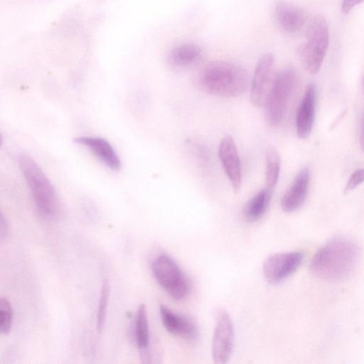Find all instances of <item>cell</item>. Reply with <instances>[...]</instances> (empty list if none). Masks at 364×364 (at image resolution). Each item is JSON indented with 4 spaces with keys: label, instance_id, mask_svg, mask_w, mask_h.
I'll use <instances>...</instances> for the list:
<instances>
[{
    "label": "cell",
    "instance_id": "1",
    "mask_svg": "<svg viewBox=\"0 0 364 364\" xmlns=\"http://www.w3.org/2000/svg\"><path fill=\"white\" fill-rule=\"evenodd\" d=\"M359 257L360 251L353 241L336 237L317 251L311 262L310 270L324 281H341L355 271Z\"/></svg>",
    "mask_w": 364,
    "mask_h": 364
},
{
    "label": "cell",
    "instance_id": "2",
    "mask_svg": "<svg viewBox=\"0 0 364 364\" xmlns=\"http://www.w3.org/2000/svg\"><path fill=\"white\" fill-rule=\"evenodd\" d=\"M194 83L201 92L221 98H235L244 94L249 85L247 71L234 64L214 61L196 74Z\"/></svg>",
    "mask_w": 364,
    "mask_h": 364
},
{
    "label": "cell",
    "instance_id": "3",
    "mask_svg": "<svg viewBox=\"0 0 364 364\" xmlns=\"http://www.w3.org/2000/svg\"><path fill=\"white\" fill-rule=\"evenodd\" d=\"M18 164L39 213L47 220L56 218L60 211V203L47 175L30 156L20 155L18 158Z\"/></svg>",
    "mask_w": 364,
    "mask_h": 364
},
{
    "label": "cell",
    "instance_id": "4",
    "mask_svg": "<svg viewBox=\"0 0 364 364\" xmlns=\"http://www.w3.org/2000/svg\"><path fill=\"white\" fill-rule=\"evenodd\" d=\"M298 80L296 71L291 68L281 71L274 80L264 105L266 124L270 127L278 128L282 124Z\"/></svg>",
    "mask_w": 364,
    "mask_h": 364
},
{
    "label": "cell",
    "instance_id": "5",
    "mask_svg": "<svg viewBox=\"0 0 364 364\" xmlns=\"http://www.w3.org/2000/svg\"><path fill=\"white\" fill-rule=\"evenodd\" d=\"M151 269L156 281L173 299L182 300L188 296L189 282L171 257L159 255L153 262Z\"/></svg>",
    "mask_w": 364,
    "mask_h": 364
},
{
    "label": "cell",
    "instance_id": "6",
    "mask_svg": "<svg viewBox=\"0 0 364 364\" xmlns=\"http://www.w3.org/2000/svg\"><path fill=\"white\" fill-rule=\"evenodd\" d=\"M234 344V327L228 313L221 310L217 312L216 323L212 342V356L216 364L229 360Z\"/></svg>",
    "mask_w": 364,
    "mask_h": 364
},
{
    "label": "cell",
    "instance_id": "7",
    "mask_svg": "<svg viewBox=\"0 0 364 364\" xmlns=\"http://www.w3.org/2000/svg\"><path fill=\"white\" fill-rule=\"evenodd\" d=\"M304 254L301 252L278 253L265 261L263 271L266 279L271 284H278L293 274L301 266Z\"/></svg>",
    "mask_w": 364,
    "mask_h": 364
},
{
    "label": "cell",
    "instance_id": "8",
    "mask_svg": "<svg viewBox=\"0 0 364 364\" xmlns=\"http://www.w3.org/2000/svg\"><path fill=\"white\" fill-rule=\"evenodd\" d=\"M275 57L267 54L259 61L251 89L252 103L257 107L264 105L266 99L273 85Z\"/></svg>",
    "mask_w": 364,
    "mask_h": 364
},
{
    "label": "cell",
    "instance_id": "9",
    "mask_svg": "<svg viewBox=\"0 0 364 364\" xmlns=\"http://www.w3.org/2000/svg\"><path fill=\"white\" fill-rule=\"evenodd\" d=\"M163 324L171 334L187 341H194L199 336L196 322L187 315L177 314L165 305L160 308Z\"/></svg>",
    "mask_w": 364,
    "mask_h": 364
},
{
    "label": "cell",
    "instance_id": "10",
    "mask_svg": "<svg viewBox=\"0 0 364 364\" xmlns=\"http://www.w3.org/2000/svg\"><path fill=\"white\" fill-rule=\"evenodd\" d=\"M218 156L235 193L241 187V166L237 148L233 138L224 137L218 148Z\"/></svg>",
    "mask_w": 364,
    "mask_h": 364
},
{
    "label": "cell",
    "instance_id": "11",
    "mask_svg": "<svg viewBox=\"0 0 364 364\" xmlns=\"http://www.w3.org/2000/svg\"><path fill=\"white\" fill-rule=\"evenodd\" d=\"M317 103V88L310 84L296 115V131L299 139L305 140L311 135L315 116Z\"/></svg>",
    "mask_w": 364,
    "mask_h": 364
},
{
    "label": "cell",
    "instance_id": "12",
    "mask_svg": "<svg viewBox=\"0 0 364 364\" xmlns=\"http://www.w3.org/2000/svg\"><path fill=\"white\" fill-rule=\"evenodd\" d=\"M75 142L86 148L102 164L112 171H118L122 163L112 146L106 140L98 137L83 136Z\"/></svg>",
    "mask_w": 364,
    "mask_h": 364
},
{
    "label": "cell",
    "instance_id": "13",
    "mask_svg": "<svg viewBox=\"0 0 364 364\" xmlns=\"http://www.w3.org/2000/svg\"><path fill=\"white\" fill-rule=\"evenodd\" d=\"M310 180L308 168L303 169L297 175L290 188L281 199V207L286 213H293L298 210L307 197Z\"/></svg>",
    "mask_w": 364,
    "mask_h": 364
},
{
    "label": "cell",
    "instance_id": "14",
    "mask_svg": "<svg viewBox=\"0 0 364 364\" xmlns=\"http://www.w3.org/2000/svg\"><path fill=\"white\" fill-rule=\"evenodd\" d=\"M275 18L280 28L290 34L300 31L306 23V15L299 7L287 2L278 3Z\"/></svg>",
    "mask_w": 364,
    "mask_h": 364
},
{
    "label": "cell",
    "instance_id": "15",
    "mask_svg": "<svg viewBox=\"0 0 364 364\" xmlns=\"http://www.w3.org/2000/svg\"><path fill=\"white\" fill-rule=\"evenodd\" d=\"M202 57L201 48L195 44H184L174 48L168 55L169 64L175 68H187L197 64Z\"/></svg>",
    "mask_w": 364,
    "mask_h": 364
},
{
    "label": "cell",
    "instance_id": "16",
    "mask_svg": "<svg viewBox=\"0 0 364 364\" xmlns=\"http://www.w3.org/2000/svg\"><path fill=\"white\" fill-rule=\"evenodd\" d=\"M306 40L312 47L327 54L329 42V28L321 16L311 20L306 30Z\"/></svg>",
    "mask_w": 364,
    "mask_h": 364
},
{
    "label": "cell",
    "instance_id": "17",
    "mask_svg": "<svg viewBox=\"0 0 364 364\" xmlns=\"http://www.w3.org/2000/svg\"><path fill=\"white\" fill-rule=\"evenodd\" d=\"M273 191L266 187L247 202L244 209L247 221L256 222L264 216L270 206Z\"/></svg>",
    "mask_w": 364,
    "mask_h": 364
},
{
    "label": "cell",
    "instance_id": "18",
    "mask_svg": "<svg viewBox=\"0 0 364 364\" xmlns=\"http://www.w3.org/2000/svg\"><path fill=\"white\" fill-rule=\"evenodd\" d=\"M296 52L300 61L308 73L316 75L320 71L326 53L307 42L300 45Z\"/></svg>",
    "mask_w": 364,
    "mask_h": 364
},
{
    "label": "cell",
    "instance_id": "19",
    "mask_svg": "<svg viewBox=\"0 0 364 364\" xmlns=\"http://www.w3.org/2000/svg\"><path fill=\"white\" fill-rule=\"evenodd\" d=\"M135 339L141 353L148 356L151 346V334L148 312L145 305L139 307L136 314Z\"/></svg>",
    "mask_w": 364,
    "mask_h": 364
},
{
    "label": "cell",
    "instance_id": "20",
    "mask_svg": "<svg viewBox=\"0 0 364 364\" xmlns=\"http://www.w3.org/2000/svg\"><path fill=\"white\" fill-rule=\"evenodd\" d=\"M266 184L267 188L274 189L278 183L281 172L280 155L274 147H270L266 153Z\"/></svg>",
    "mask_w": 364,
    "mask_h": 364
},
{
    "label": "cell",
    "instance_id": "21",
    "mask_svg": "<svg viewBox=\"0 0 364 364\" xmlns=\"http://www.w3.org/2000/svg\"><path fill=\"white\" fill-rule=\"evenodd\" d=\"M110 298V285L107 280H104L101 286L100 297L97 315V329L101 332L104 328L108 302Z\"/></svg>",
    "mask_w": 364,
    "mask_h": 364
},
{
    "label": "cell",
    "instance_id": "22",
    "mask_svg": "<svg viewBox=\"0 0 364 364\" xmlns=\"http://www.w3.org/2000/svg\"><path fill=\"white\" fill-rule=\"evenodd\" d=\"M13 323V309L10 301L6 298L0 299V331L8 334Z\"/></svg>",
    "mask_w": 364,
    "mask_h": 364
},
{
    "label": "cell",
    "instance_id": "23",
    "mask_svg": "<svg viewBox=\"0 0 364 364\" xmlns=\"http://www.w3.org/2000/svg\"><path fill=\"white\" fill-rule=\"evenodd\" d=\"M364 182V169H358L352 173L347 182L344 193L347 194Z\"/></svg>",
    "mask_w": 364,
    "mask_h": 364
},
{
    "label": "cell",
    "instance_id": "24",
    "mask_svg": "<svg viewBox=\"0 0 364 364\" xmlns=\"http://www.w3.org/2000/svg\"><path fill=\"white\" fill-rule=\"evenodd\" d=\"M364 3V0H343L342 2V13L348 14L356 6Z\"/></svg>",
    "mask_w": 364,
    "mask_h": 364
},
{
    "label": "cell",
    "instance_id": "25",
    "mask_svg": "<svg viewBox=\"0 0 364 364\" xmlns=\"http://www.w3.org/2000/svg\"><path fill=\"white\" fill-rule=\"evenodd\" d=\"M8 233V226L7 221L4 217V216L1 215V219H0V235H1V237L7 236Z\"/></svg>",
    "mask_w": 364,
    "mask_h": 364
},
{
    "label": "cell",
    "instance_id": "26",
    "mask_svg": "<svg viewBox=\"0 0 364 364\" xmlns=\"http://www.w3.org/2000/svg\"><path fill=\"white\" fill-rule=\"evenodd\" d=\"M359 141L361 151L364 153V116L361 120Z\"/></svg>",
    "mask_w": 364,
    "mask_h": 364
},
{
    "label": "cell",
    "instance_id": "27",
    "mask_svg": "<svg viewBox=\"0 0 364 364\" xmlns=\"http://www.w3.org/2000/svg\"><path fill=\"white\" fill-rule=\"evenodd\" d=\"M363 90H364V77H363Z\"/></svg>",
    "mask_w": 364,
    "mask_h": 364
}]
</instances>
